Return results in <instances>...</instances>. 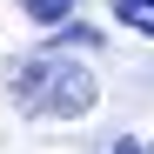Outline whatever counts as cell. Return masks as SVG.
Segmentation results:
<instances>
[{
    "label": "cell",
    "mask_w": 154,
    "mask_h": 154,
    "mask_svg": "<svg viewBox=\"0 0 154 154\" xmlns=\"http://www.w3.org/2000/svg\"><path fill=\"white\" fill-rule=\"evenodd\" d=\"M114 14H121L134 34H147V40H154V0H114Z\"/></svg>",
    "instance_id": "2"
},
{
    "label": "cell",
    "mask_w": 154,
    "mask_h": 154,
    "mask_svg": "<svg viewBox=\"0 0 154 154\" xmlns=\"http://www.w3.org/2000/svg\"><path fill=\"white\" fill-rule=\"evenodd\" d=\"M20 7H27V14L40 20V27H60V20L74 14V0H20Z\"/></svg>",
    "instance_id": "3"
},
{
    "label": "cell",
    "mask_w": 154,
    "mask_h": 154,
    "mask_svg": "<svg viewBox=\"0 0 154 154\" xmlns=\"http://www.w3.org/2000/svg\"><path fill=\"white\" fill-rule=\"evenodd\" d=\"M107 154H147V147H141V141H114Z\"/></svg>",
    "instance_id": "4"
},
{
    "label": "cell",
    "mask_w": 154,
    "mask_h": 154,
    "mask_svg": "<svg viewBox=\"0 0 154 154\" xmlns=\"http://www.w3.org/2000/svg\"><path fill=\"white\" fill-rule=\"evenodd\" d=\"M7 94L20 100V114L81 121V114H94L100 81H94L81 60H67V54H34V60H20V67L7 74Z\"/></svg>",
    "instance_id": "1"
}]
</instances>
